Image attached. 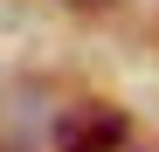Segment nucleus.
Segmentation results:
<instances>
[{"instance_id":"obj_1","label":"nucleus","mask_w":159,"mask_h":152,"mask_svg":"<svg viewBox=\"0 0 159 152\" xmlns=\"http://www.w3.org/2000/svg\"><path fill=\"white\" fill-rule=\"evenodd\" d=\"M131 138V124L118 104H69L56 118V152H118Z\"/></svg>"},{"instance_id":"obj_2","label":"nucleus","mask_w":159,"mask_h":152,"mask_svg":"<svg viewBox=\"0 0 159 152\" xmlns=\"http://www.w3.org/2000/svg\"><path fill=\"white\" fill-rule=\"evenodd\" d=\"M76 7H104V0H76Z\"/></svg>"}]
</instances>
